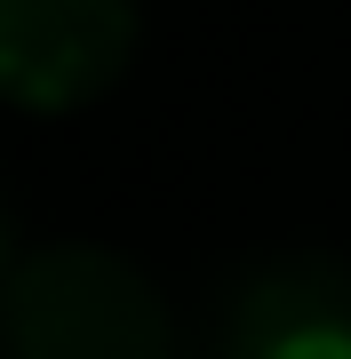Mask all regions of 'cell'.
<instances>
[{
  "mask_svg": "<svg viewBox=\"0 0 351 359\" xmlns=\"http://www.w3.org/2000/svg\"><path fill=\"white\" fill-rule=\"evenodd\" d=\"M0 344L8 359H176V320L128 256L56 240L8 271Z\"/></svg>",
  "mask_w": 351,
  "mask_h": 359,
  "instance_id": "cell-1",
  "label": "cell"
},
{
  "mask_svg": "<svg viewBox=\"0 0 351 359\" xmlns=\"http://www.w3.org/2000/svg\"><path fill=\"white\" fill-rule=\"evenodd\" d=\"M136 56V0H0V96L72 112Z\"/></svg>",
  "mask_w": 351,
  "mask_h": 359,
  "instance_id": "cell-2",
  "label": "cell"
},
{
  "mask_svg": "<svg viewBox=\"0 0 351 359\" xmlns=\"http://www.w3.org/2000/svg\"><path fill=\"white\" fill-rule=\"evenodd\" d=\"M319 320H351V264H336V256L256 264L223 304V359H263L280 335L319 327Z\"/></svg>",
  "mask_w": 351,
  "mask_h": 359,
  "instance_id": "cell-3",
  "label": "cell"
},
{
  "mask_svg": "<svg viewBox=\"0 0 351 359\" xmlns=\"http://www.w3.org/2000/svg\"><path fill=\"white\" fill-rule=\"evenodd\" d=\"M263 359H351V320H319V327H296L280 335Z\"/></svg>",
  "mask_w": 351,
  "mask_h": 359,
  "instance_id": "cell-4",
  "label": "cell"
}]
</instances>
